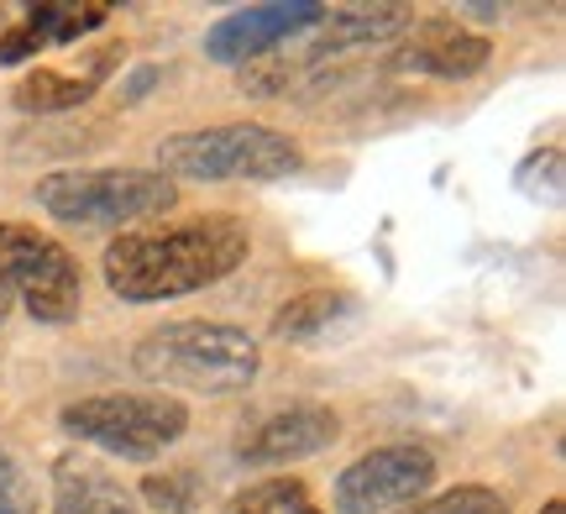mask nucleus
<instances>
[{
	"instance_id": "39448f33",
	"label": "nucleus",
	"mask_w": 566,
	"mask_h": 514,
	"mask_svg": "<svg viewBox=\"0 0 566 514\" xmlns=\"http://www.w3.org/2000/svg\"><path fill=\"white\" fill-rule=\"evenodd\" d=\"M59 426L80 447H101L122 462H153L189 431V410L168 394H95L63 405Z\"/></svg>"
},
{
	"instance_id": "f257e3e1",
	"label": "nucleus",
	"mask_w": 566,
	"mask_h": 514,
	"mask_svg": "<svg viewBox=\"0 0 566 514\" xmlns=\"http://www.w3.org/2000/svg\"><path fill=\"white\" fill-rule=\"evenodd\" d=\"M247 252H252V231L237 216H200L174 231L116 237L105 248L101 268L116 300L158 305V300H184V294L221 284L226 273L247 263Z\"/></svg>"
},
{
	"instance_id": "9d476101",
	"label": "nucleus",
	"mask_w": 566,
	"mask_h": 514,
	"mask_svg": "<svg viewBox=\"0 0 566 514\" xmlns=\"http://www.w3.org/2000/svg\"><path fill=\"white\" fill-rule=\"evenodd\" d=\"M111 59H116V53H101V59L90 63L84 74L32 69V74H21V80H17L11 101H17V111H27V116H59V111H74V105H84L105 84V63H111Z\"/></svg>"
},
{
	"instance_id": "f8f14e48",
	"label": "nucleus",
	"mask_w": 566,
	"mask_h": 514,
	"mask_svg": "<svg viewBox=\"0 0 566 514\" xmlns=\"http://www.w3.org/2000/svg\"><path fill=\"white\" fill-rule=\"evenodd\" d=\"M493 59V42L472 38V32H436L430 42L399 53V69H424V74H441V80H472L478 69H488Z\"/></svg>"
},
{
	"instance_id": "20e7f679",
	"label": "nucleus",
	"mask_w": 566,
	"mask_h": 514,
	"mask_svg": "<svg viewBox=\"0 0 566 514\" xmlns=\"http://www.w3.org/2000/svg\"><path fill=\"white\" fill-rule=\"evenodd\" d=\"M179 189L147 168H63L38 179V206L63 227H132L174 210Z\"/></svg>"
},
{
	"instance_id": "2eb2a0df",
	"label": "nucleus",
	"mask_w": 566,
	"mask_h": 514,
	"mask_svg": "<svg viewBox=\"0 0 566 514\" xmlns=\"http://www.w3.org/2000/svg\"><path fill=\"white\" fill-rule=\"evenodd\" d=\"M105 17H111V6H101V0H90V6H32L27 32L38 38V48H48V42H74L84 32H95Z\"/></svg>"
},
{
	"instance_id": "f3484780",
	"label": "nucleus",
	"mask_w": 566,
	"mask_h": 514,
	"mask_svg": "<svg viewBox=\"0 0 566 514\" xmlns=\"http://www.w3.org/2000/svg\"><path fill=\"white\" fill-rule=\"evenodd\" d=\"M137 494L147 510L158 514H189L195 504H200V489H195V478L189 473H153L137 483Z\"/></svg>"
},
{
	"instance_id": "423d86ee",
	"label": "nucleus",
	"mask_w": 566,
	"mask_h": 514,
	"mask_svg": "<svg viewBox=\"0 0 566 514\" xmlns=\"http://www.w3.org/2000/svg\"><path fill=\"white\" fill-rule=\"evenodd\" d=\"M0 284L42 326H69L84 305L80 258L21 221H0Z\"/></svg>"
},
{
	"instance_id": "a211bd4d",
	"label": "nucleus",
	"mask_w": 566,
	"mask_h": 514,
	"mask_svg": "<svg viewBox=\"0 0 566 514\" xmlns=\"http://www.w3.org/2000/svg\"><path fill=\"white\" fill-rule=\"evenodd\" d=\"M0 514H38V483L11 452H0Z\"/></svg>"
},
{
	"instance_id": "f03ea898",
	"label": "nucleus",
	"mask_w": 566,
	"mask_h": 514,
	"mask_svg": "<svg viewBox=\"0 0 566 514\" xmlns=\"http://www.w3.org/2000/svg\"><path fill=\"white\" fill-rule=\"evenodd\" d=\"M263 352L242 326L221 321H174L147 331L132 347V368L142 384L189 394H242L258 378Z\"/></svg>"
},
{
	"instance_id": "1a4fd4ad",
	"label": "nucleus",
	"mask_w": 566,
	"mask_h": 514,
	"mask_svg": "<svg viewBox=\"0 0 566 514\" xmlns=\"http://www.w3.org/2000/svg\"><path fill=\"white\" fill-rule=\"evenodd\" d=\"M336 436H342L336 410H325V405H283V410L247 426L237 457H242L247 468H283V462L325 452Z\"/></svg>"
},
{
	"instance_id": "ddd939ff",
	"label": "nucleus",
	"mask_w": 566,
	"mask_h": 514,
	"mask_svg": "<svg viewBox=\"0 0 566 514\" xmlns=\"http://www.w3.org/2000/svg\"><path fill=\"white\" fill-rule=\"evenodd\" d=\"M53 483H59V504H53V514H137L132 504H122L116 483H111L101 468H90V462L63 457Z\"/></svg>"
},
{
	"instance_id": "4468645a",
	"label": "nucleus",
	"mask_w": 566,
	"mask_h": 514,
	"mask_svg": "<svg viewBox=\"0 0 566 514\" xmlns=\"http://www.w3.org/2000/svg\"><path fill=\"white\" fill-rule=\"evenodd\" d=\"M226 514H321V504L310 499L300 478H268V483H252L226 504Z\"/></svg>"
},
{
	"instance_id": "6e6552de",
	"label": "nucleus",
	"mask_w": 566,
	"mask_h": 514,
	"mask_svg": "<svg viewBox=\"0 0 566 514\" xmlns=\"http://www.w3.org/2000/svg\"><path fill=\"white\" fill-rule=\"evenodd\" d=\"M325 17V6L315 0H289V6H247L221 17L205 32V59L216 63H252L279 53L283 42H294L300 32H310Z\"/></svg>"
},
{
	"instance_id": "412c9836",
	"label": "nucleus",
	"mask_w": 566,
	"mask_h": 514,
	"mask_svg": "<svg viewBox=\"0 0 566 514\" xmlns=\"http://www.w3.org/2000/svg\"><path fill=\"white\" fill-rule=\"evenodd\" d=\"M541 514H566V504H562V499H551V504H546Z\"/></svg>"
},
{
	"instance_id": "6ab92c4d",
	"label": "nucleus",
	"mask_w": 566,
	"mask_h": 514,
	"mask_svg": "<svg viewBox=\"0 0 566 514\" xmlns=\"http://www.w3.org/2000/svg\"><path fill=\"white\" fill-rule=\"evenodd\" d=\"M32 53H38V38H32L27 27H17L11 38L0 42V59H6V63H21V59H32Z\"/></svg>"
},
{
	"instance_id": "dca6fc26",
	"label": "nucleus",
	"mask_w": 566,
	"mask_h": 514,
	"mask_svg": "<svg viewBox=\"0 0 566 514\" xmlns=\"http://www.w3.org/2000/svg\"><path fill=\"white\" fill-rule=\"evenodd\" d=\"M405 514H509V504L488 483H462V489H446L436 499H415Z\"/></svg>"
},
{
	"instance_id": "7ed1b4c3",
	"label": "nucleus",
	"mask_w": 566,
	"mask_h": 514,
	"mask_svg": "<svg viewBox=\"0 0 566 514\" xmlns=\"http://www.w3.org/2000/svg\"><path fill=\"white\" fill-rule=\"evenodd\" d=\"M300 164H304L300 143L258 122L174 132V137L158 143L163 179H247V185H273V179L300 174Z\"/></svg>"
},
{
	"instance_id": "aec40b11",
	"label": "nucleus",
	"mask_w": 566,
	"mask_h": 514,
	"mask_svg": "<svg viewBox=\"0 0 566 514\" xmlns=\"http://www.w3.org/2000/svg\"><path fill=\"white\" fill-rule=\"evenodd\" d=\"M11 310H17V300H11V289L0 284V326H6V321H11Z\"/></svg>"
},
{
	"instance_id": "9b49d317",
	"label": "nucleus",
	"mask_w": 566,
	"mask_h": 514,
	"mask_svg": "<svg viewBox=\"0 0 566 514\" xmlns=\"http://www.w3.org/2000/svg\"><path fill=\"white\" fill-rule=\"evenodd\" d=\"M352 315H357L352 294H342V289H310V294H294L289 305H279L273 331L283 342H321V336H331Z\"/></svg>"
},
{
	"instance_id": "0eeeda50",
	"label": "nucleus",
	"mask_w": 566,
	"mask_h": 514,
	"mask_svg": "<svg viewBox=\"0 0 566 514\" xmlns=\"http://www.w3.org/2000/svg\"><path fill=\"white\" fill-rule=\"evenodd\" d=\"M436 483V457L415 441H394L378 452L357 457L336 478V514H388L409 510Z\"/></svg>"
}]
</instances>
